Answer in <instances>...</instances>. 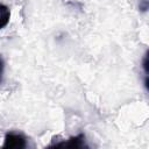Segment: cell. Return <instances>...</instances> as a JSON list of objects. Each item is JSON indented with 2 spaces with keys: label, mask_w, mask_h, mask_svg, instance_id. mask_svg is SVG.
Listing matches in <instances>:
<instances>
[{
  "label": "cell",
  "mask_w": 149,
  "mask_h": 149,
  "mask_svg": "<svg viewBox=\"0 0 149 149\" xmlns=\"http://www.w3.org/2000/svg\"><path fill=\"white\" fill-rule=\"evenodd\" d=\"M27 136L21 132L9 130L3 137V149H24L27 148Z\"/></svg>",
  "instance_id": "obj_1"
},
{
  "label": "cell",
  "mask_w": 149,
  "mask_h": 149,
  "mask_svg": "<svg viewBox=\"0 0 149 149\" xmlns=\"http://www.w3.org/2000/svg\"><path fill=\"white\" fill-rule=\"evenodd\" d=\"M5 68H6V62L3 56L0 54V86L3 81V76H5Z\"/></svg>",
  "instance_id": "obj_4"
},
{
  "label": "cell",
  "mask_w": 149,
  "mask_h": 149,
  "mask_svg": "<svg viewBox=\"0 0 149 149\" xmlns=\"http://www.w3.org/2000/svg\"><path fill=\"white\" fill-rule=\"evenodd\" d=\"M10 19V9L7 5L0 2V30L3 29L8 23Z\"/></svg>",
  "instance_id": "obj_3"
},
{
  "label": "cell",
  "mask_w": 149,
  "mask_h": 149,
  "mask_svg": "<svg viewBox=\"0 0 149 149\" xmlns=\"http://www.w3.org/2000/svg\"><path fill=\"white\" fill-rule=\"evenodd\" d=\"M49 147H68V148H87L85 140V134L79 133L78 135L69 137L66 141H61L56 143H51Z\"/></svg>",
  "instance_id": "obj_2"
},
{
  "label": "cell",
  "mask_w": 149,
  "mask_h": 149,
  "mask_svg": "<svg viewBox=\"0 0 149 149\" xmlns=\"http://www.w3.org/2000/svg\"><path fill=\"white\" fill-rule=\"evenodd\" d=\"M139 8H140V10L146 12V10L148 9V0H140V2H139Z\"/></svg>",
  "instance_id": "obj_5"
}]
</instances>
